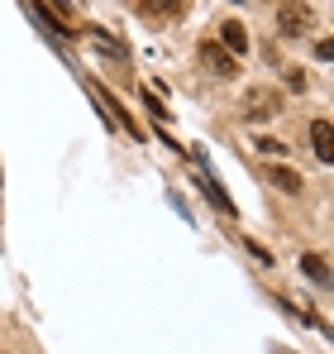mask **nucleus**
<instances>
[{
    "mask_svg": "<svg viewBox=\"0 0 334 354\" xmlns=\"http://www.w3.org/2000/svg\"><path fill=\"white\" fill-rule=\"evenodd\" d=\"M282 111V96L273 86H248L244 91V120L248 124H263V120H273Z\"/></svg>",
    "mask_w": 334,
    "mask_h": 354,
    "instance_id": "nucleus-1",
    "label": "nucleus"
},
{
    "mask_svg": "<svg viewBox=\"0 0 334 354\" xmlns=\"http://www.w3.org/2000/svg\"><path fill=\"white\" fill-rule=\"evenodd\" d=\"M53 15H67L72 19V0H53Z\"/></svg>",
    "mask_w": 334,
    "mask_h": 354,
    "instance_id": "nucleus-16",
    "label": "nucleus"
},
{
    "mask_svg": "<svg viewBox=\"0 0 334 354\" xmlns=\"http://www.w3.org/2000/svg\"><path fill=\"white\" fill-rule=\"evenodd\" d=\"M301 273H306L315 288H330V263H325V254H301Z\"/></svg>",
    "mask_w": 334,
    "mask_h": 354,
    "instance_id": "nucleus-9",
    "label": "nucleus"
},
{
    "mask_svg": "<svg viewBox=\"0 0 334 354\" xmlns=\"http://www.w3.org/2000/svg\"><path fill=\"white\" fill-rule=\"evenodd\" d=\"M86 39H91V44H96V53H106V58L124 62V48H119V39H110V34H106V29H101V24H91V29H86Z\"/></svg>",
    "mask_w": 334,
    "mask_h": 354,
    "instance_id": "nucleus-10",
    "label": "nucleus"
},
{
    "mask_svg": "<svg viewBox=\"0 0 334 354\" xmlns=\"http://www.w3.org/2000/svg\"><path fill=\"white\" fill-rule=\"evenodd\" d=\"M220 48H224V53H234V58L248 53V29H244L239 19H229V24L220 29Z\"/></svg>",
    "mask_w": 334,
    "mask_h": 354,
    "instance_id": "nucleus-8",
    "label": "nucleus"
},
{
    "mask_svg": "<svg viewBox=\"0 0 334 354\" xmlns=\"http://www.w3.org/2000/svg\"><path fill=\"white\" fill-rule=\"evenodd\" d=\"M263 177H268L273 187H282L286 196H301V173H291L286 163H268V168H263Z\"/></svg>",
    "mask_w": 334,
    "mask_h": 354,
    "instance_id": "nucleus-7",
    "label": "nucleus"
},
{
    "mask_svg": "<svg viewBox=\"0 0 334 354\" xmlns=\"http://www.w3.org/2000/svg\"><path fill=\"white\" fill-rule=\"evenodd\" d=\"M311 149H315L320 163H334V124L330 120H315L311 124Z\"/></svg>",
    "mask_w": 334,
    "mask_h": 354,
    "instance_id": "nucleus-5",
    "label": "nucleus"
},
{
    "mask_svg": "<svg viewBox=\"0 0 334 354\" xmlns=\"http://www.w3.org/2000/svg\"><path fill=\"white\" fill-rule=\"evenodd\" d=\"M277 24H282V34H286V39H296V34H306V29H311V10H306V5H296V0H282Z\"/></svg>",
    "mask_w": 334,
    "mask_h": 354,
    "instance_id": "nucleus-4",
    "label": "nucleus"
},
{
    "mask_svg": "<svg viewBox=\"0 0 334 354\" xmlns=\"http://www.w3.org/2000/svg\"><path fill=\"white\" fill-rule=\"evenodd\" d=\"M144 10H153V15H177L181 0H144Z\"/></svg>",
    "mask_w": 334,
    "mask_h": 354,
    "instance_id": "nucleus-11",
    "label": "nucleus"
},
{
    "mask_svg": "<svg viewBox=\"0 0 334 354\" xmlns=\"http://www.w3.org/2000/svg\"><path fill=\"white\" fill-rule=\"evenodd\" d=\"M144 101H148V111H153L158 120H167V106L158 101V96H153V91H148V86H144Z\"/></svg>",
    "mask_w": 334,
    "mask_h": 354,
    "instance_id": "nucleus-12",
    "label": "nucleus"
},
{
    "mask_svg": "<svg viewBox=\"0 0 334 354\" xmlns=\"http://www.w3.org/2000/svg\"><path fill=\"white\" fill-rule=\"evenodd\" d=\"M196 182H201V192L210 196V206H215V211L234 216V201H229V192H224V187H220V182H215L210 173H206V168H196Z\"/></svg>",
    "mask_w": 334,
    "mask_h": 354,
    "instance_id": "nucleus-6",
    "label": "nucleus"
},
{
    "mask_svg": "<svg viewBox=\"0 0 334 354\" xmlns=\"http://www.w3.org/2000/svg\"><path fill=\"white\" fill-rule=\"evenodd\" d=\"M315 53H320L325 62H334V39H320V44H315Z\"/></svg>",
    "mask_w": 334,
    "mask_h": 354,
    "instance_id": "nucleus-15",
    "label": "nucleus"
},
{
    "mask_svg": "<svg viewBox=\"0 0 334 354\" xmlns=\"http://www.w3.org/2000/svg\"><path fill=\"white\" fill-rule=\"evenodd\" d=\"M29 19H34V24H39V29H43V34L53 39L57 48H67V44H72V24H62V19H57L53 10H48V5L29 0Z\"/></svg>",
    "mask_w": 334,
    "mask_h": 354,
    "instance_id": "nucleus-3",
    "label": "nucleus"
},
{
    "mask_svg": "<svg viewBox=\"0 0 334 354\" xmlns=\"http://www.w3.org/2000/svg\"><path fill=\"white\" fill-rule=\"evenodd\" d=\"M286 82H291V91H306V72L301 67H286Z\"/></svg>",
    "mask_w": 334,
    "mask_h": 354,
    "instance_id": "nucleus-13",
    "label": "nucleus"
},
{
    "mask_svg": "<svg viewBox=\"0 0 334 354\" xmlns=\"http://www.w3.org/2000/svg\"><path fill=\"white\" fill-rule=\"evenodd\" d=\"M196 58H201V67H206L210 77H239V58H234V53H224L215 39H206V44L196 48Z\"/></svg>",
    "mask_w": 334,
    "mask_h": 354,
    "instance_id": "nucleus-2",
    "label": "nucleus"
},
{
    "mask_svg": "<svg viewBox=\"0 0 334 354\" xmlns=\"http://www.w3.org/2000/svg\"><path fill=\"white\" fill-rule=\"evenodd\" d=\"M244 244H248V254H253V259H263V268H268V263H273V254H268V249H263V244H258V239H244Z\"/></svg>",
    "mask_w": 334,
    "mask_h": 354,
    "instance_id": "nucleus-14",
    "label": "nucleus"
}]
</instances>
